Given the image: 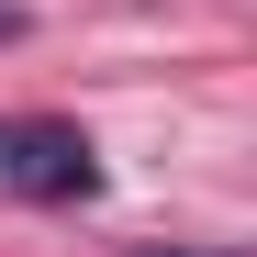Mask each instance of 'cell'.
Segmentation results:
<instances>
[{
  "label": "cell",
  "instance_id": "cell-1",
  "mask_svg": "<svg viewBox=\"0 0 257 257\" xmlns=\"http://www.w3.org/2000/svg\"><path fill=\"white\" fill-rule=\"evenodd\" d=\"M0 179L23 201H90L101 190V157L78 123H0Z\"/></svg>",
  "mask_w": 257,
  "mask_h": 257
},
{
  "label": "cell",
  "instance_id": "cell-2",
  "mask_svg": "<svg viewBox=\"0 0 257 257\" xmlns=\"http://www.w3.org/2000/svg\"><path fill=\"white\" fill-rule=\"evenodd\" d=\"M12 34H23V0H0V45H12Z\"/></svg>",
  "mask_w": 257,
  "mask_h": 257
}]
</instances>
